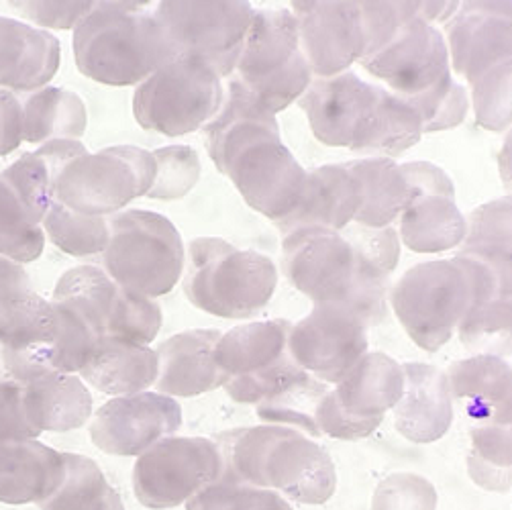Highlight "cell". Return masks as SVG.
I'll return each instance as SVG.
<instances>
[{
	"label": "cell",
	"mask_w": 512,
	"mask_h": 510,
	"mask_svg": "<svg viewBox=\"0 0 512 510\" xmlns=\"http://www.w3.org/2000/svg\"><path fill=\"white\" fill-rule=\"evenodd\" d=\"M147 7L145 0L94 3L92 13L72 31L78 72L102 86L137 88L172 62V43Z\"/></svg>",
	"instance_id": "1"
},
{
	"label": "cell",
	"mask_w": 512,
	"mask_h": 510,
	"mask_svg": "<svg viewBox=\"0 0 512 510\" xmlns=\"http://www.w3.org/2000/svg\"><path fill=\"white\" fill-rule=\"evenodd\" d=\"M184 274V294L194 309L229 321L262 313L278 288L270 255L237 249L221 237L192 239Z\"/></svg>",
	"instance_id": "2"
},
{
	"label": "cell",
	"mask_w": 512,
	"mask_h": 510,
	"mask_svg": "<svg viewBox=\"0 0 512 510\" xmlns=\"http://www.w3.org/2000/svg\"><path fill=\"white\" fill-rule=\"evenodd\" d=\"M100 258L115 284L158 300L178 286L186 247L168 217L133 209L111 217V239Z\"/></svg>",
	"instance_id": "3"
},
{
	"label": "cell",
	"mask_w": 512,
	"mask_h": 510,
	"mask_svg": "<svg viewBox=\"0 0 512 510\" xmlns=\"http://www.w3.org/2000/svg\"><path fill=\"white\" fill-rule=\"evenodd\" d=\"M153 151L113 145L74 160L56 184V200L88 217H115L147 192L156 180Z\"/></svg>",
	"instance_id": "4"
},
{
	"label": "cell",
	"mask_w": 512,
	"mask_h": 510,
	"mask_svg": "<svg viewBox=\"0 0 512 510\" xmlns=\"http://www.w3.org/2000/svg\"><path fill=\"white\" fill-rule=\"evenodd\" d=\"M223 100V78L213 68L178 58L135 88L133 117L145 131L182 137L207 127Z\"/></svg>",
	"instance_id": "5"
},
{
	"label": "cell",
	"mask_w": 512,
	"mask_h": 510,
	"mask_svg": "<svg viewBox=\"0 0 512 510\" xmlns=\"http://www.w3.org/2000/svg\"><path fill=\"white\" fill-rule=\"evenodd\" d=\"M398 323L419 349L439 351L451 341L470 309V284L453 260L406 270L388 296Z\"/></svg>",
	"instance_id": "6"
},
{
	"label": "cell",
	"mask_w": 512,
	"mask_h": 510,
	"mask_svg": "<svg viewBox=\"0 0 512 510\" xmlns=\"http://www.w3.org/2000/svg\"><path fill=\"white\" fill-rule=\"evenodd\" d=\"M251 11L243 0H166L153 17L172 43L174 60L202 62L227 80L237 68Z\"/></svg>",
	"instance_id": "7"
},
{
	"label": "cell",
	"mask_w": 512,
	"mask_h": 510,
	"mask_svg": "<svg viewBox=\"0 0 512 510\" xmlns=\"http://www.w3.org/2000/svg\"><path fill=\"white\" fill-rule=\"evenodd\" d=\"M223 457L215 439L168 437L137 457L133 492L149 510L184 506L221 472Z\"/></svg>",
	"instance_id": "8"
},
{
	"label": "cell",
	"mask_w": 512,
	"mask_h": 510,
	"mask_svg": "<svg viewBox=\"0 0 512 510\" xmlns=\"http://www.w3.org/2000/svg\"><path fill=\"white\" fill-rule=\"evenodd\" d=\"M182 406L176 398L156 390L115 396L92 413L90 441L102 453L139 457L182 429Z\"/></svg>",
	"instance_id": "9"
},
{
	"label": "cell",
	"mask_w": 512,
	"mask_h": 510,
	"mask_svg": "<svg viewBox=\"0 0 512 510\" xmlns=\"http://www.w3.org/2000/svg\"><path fill=\"white\" fill-rule=\"evenodd\" d=\"M298 21L300 54L313 78L349 72L364 60V33L357 0H298L290 3Z\"/></svg>",
	"instance_id": "10"
},
{
	"label": "cell",
	"mask_w": 512,
	"mask_h": 510,
	"mask_svg": "<svg viewBox=\"0 0 512 510\" xmlns=\"http://www.w3.org/2000/svg\"><path fill=\"white\" fill-rule=\"evenodd\" d=\"M280 266L313 306H335L355 278V253L341 233L306 229L284 235Z\"/></svg>",
	"instance_id": "11"
},
{
	"label": "cell",
	"mask_w": 512,
	"mask_h": 510,
	"mask_svg": "<svg viewBox=\"0 0 512 510\" xmlns=\"http://www.w3.org/2000/svg\"><path fill=\"white\" fill-rule=\"evenodd\" d=\"M368 351V327L327 306H313L309 315L292 325L288 337L292 360L327 386H335Z\"/></svg>",
	"instance_id": "12"
},
{
	"label": "cell",
	"mask_w": 512,
	"mask_h": 510,
	"mask_svg": "<svg viewBox=\"0 0 512 510\" xmlns=\"http://www.w3.org/2000/svg\"><path fill=\"white\" fill-rule=\"evenodd\" d=\"M360 66L402 98L419 96L451 74L443 31L417 19L406 21L388 47Z\"/></svg>",
	"instance_id": "13"
},
{
	"label": "cell",
	"mask_w": 512,
	"mask_h": 510,
	"mask_svg": "<svg viewBox=\"0 0 512 510\" xmlns=\"http://www.w3.org/2000/svg\"><path fill=\"white\" fill-rule=\"evenodd\" d=\"M443 37L451 74L470 84L486 70L510 62V3H462Z\"/></svg>",
	"instance_id": "14"
},
{
	"label": "cell",
	"mask_w": 512,
	"mask_h": 510,
	"mask_svg": "<svg viewBox=\"0 0 512 510\" xmlns=\"http://www.w3.org/2000/svg\"><path fill=\"white\" fill-rule=\"evenodd\" d=\"M266 480L270 490L304 506L327 504L337 490V470L329 451L296 431L272 449Z\"/></svg>",
	"instance_id": "15"
},
{
	"label": "cell",
	"mask_w": 512,
	"mask_h": 510,
	"mask_svg": "<svg viewBox=\"0 0 512 510\" xmlns=\"http://www.w3.org/2000/svg\"><path fill=\"white\" fill-rule=\"evenodd\" d=\"M374 92L376 84L362 80L349 70L331 78H313L298 105L309 119L317 141L329 147L349 149Z\"/></svg>",
	"instance_id": "16"
},
{
	"label": "cell",
	"mask_w": 512,
	"mask_h": 510,
	"mask_svg": "<svg viewBox=\"0 0 512 510\" xmlns=\"http://www.w3.org/2000/svg\"><path fill=\"white\" fill-rule=\"evenodd\" d=\"M217 329L180 331L156 347L158 380L153 390L172 398H196L221 390L229 376L215 362Z\"/></svg>",
	"instance_id": "17"
},
{
	"label": "cell",
	"mask_w": 512,
	"mask_h": 510,
	"mask_svg": "<svg viewBox=\"0 0 512 510\" xmlns=\"http://www.w3.org/2000/svg\"><path fill=\"white\" fill-rule=\"evenodd\" d=\"M362 207V186L343 164L321 166L306 174L296 207L276 223L282 235L306 229L341 233Z\"/></svg>",
	"instance_id": "18"
},
{
	"label": "cell",
	"mask_w": 512,
	"mask_h": 510,
	"mask_svg": "<svg viewBox=\"0 0 512 510\" xmlns=\"http://www.w3.org/2000/svg\"><path fill=\"white\" fill-rule=\"evenodd\" d=\"M404 392L392 408L396 431L411 443L427 445L443 439L455 417L445 372L433 364H402Z\"/></svg>",
	"instance_id": "19"
},
{
	"label": "cell",
	"mask_w": 512,
	"mask_h": 510,
	"mask_svg": "<svg viewBox=\"0 0 512 510\" xmlns=\"http://www.w3.org/2000/svg\"><path fill=\"white\" fill-rule=\"evenodd\" d=\"M60 64L62 43L54 33L0 15V90L29 94L45 88Z\"/></svg>",
	"instance_id": "20"
},
{
	"label": "cell",
	"mask_w": 512,
	"mask_h": 510,
	"mask_svg": "<svg viewBox=\"0 0 512 510\" xmlns=\"http://www.w3.org/2000/svg\"><path fill=\"white\" fill-rule=\"evenodd\" d=\"M445 372L453 404L480 425H510L512 372L494 353H476L453 362Z\"/></svg>",
	"instance_id": "21"
},
{
	"label": "cell",
	"mask_w": 512,
	"mask_h": 510,
	"mask_svg": "<svg viewBox=\"0 0 512 510\" xmlns=\"http://www.w3.org/2000/svg\"><path fill=\"white\" fill-rule=\"evenodd\" d=\"M27 423L37 435L70 433L90 423L92 392L78 374L47 372L21 386Z\"/></svg>",
	"instance_id": "22"
},
{
	"label": "cell",
	"mask_w": 512,
	"mask_h": 510,
	"mask_svg": "<svg viewBox=\"0 0 512 510\" xmlns=\"http://www.w3.org/2000/svg\"><path fill=\"white\" fill-rule=\"evenodd\" d=\"M421 115L408 102L376 84L370 107L349 151L362 158L396 160L423 139Z\"/></svg>",
	"instance_id": "23"
},
{
	"label": "cell",
	"mask_w": 512,
	"mask_h": 510,
	"mask_svg": "<svg viewBox=\"0 0 512 510\" xmlns=\"http://www.w3.org/2000/svg\"><path fill=\"white\" fill-rule=\"evenodd\" d=\"M347 413L378 419L392 413L404 392V368L382 351H368L333 386Z\"/></svg>",
	"instance_id": "24"
},
{
	"label": "cell",
	"mask_w": 512,
	"mask_h": 510,
	"mask_svg": "<svg viewBox=\"0 0 512 510\" xmlns=\"http://www.w3.org/2000/svg\"><path fill=\"white\" fill-rule=\"evenodd\" d=\"M78 376L88 388L111 398L147 392L158 380V353L151 345L107 337Z\"/></svg>",
	"instance_id": "25"
},
{
	"label": "cell",
	"mask_w": 512,
	"mask_h": 510,
	"mask_svg": "<svg viewBox=\"0 0 512 510\" xmlns=\"http://www.w3.org/2000/svg\"><path fill=\"white\" fill-rule=\"evenodd\" d=\"M300 54L298 21L290 9H253L233 74L268 76Z\"/></svg>",
	"instance_id": "26"
},
{
	"label": "cell",
	"mask_w": 512,
	"mask_h": 510,
	"mask_svg": "<svg viewBox=\"0 0 512 510\" xmlns=\"http://www.w3.org/2000/svg\"><path fill=\"white\" fill-rule=\"evenodd\" d=\"M288 319H268L237 325L221 331L215 347V362L229 376L258 374L288 351V337L292 331Z\"/></svg>",
	"instance_id": "27"
},
{
	"label": "cell",
	"mask_w": 512,
	"mask_h": 510,
	"mask_svg": "<svg viewBox=\"0 0 512 510\" xmlns=\"http://www.w3.org/2000/svg\"><path fill=\"white\" fill-rule=\"evenodd\" d=\"M362 186V207L353 225L366 229L394 227L415 200L400 166L388 158H360L343 164Z\"/></svg>",
	"instance_id": "28"
},
{
	"label": "cell",
	"mask_w": 512,
	"mask_h": 510,
	"mask_svg": "<svg viewBox=\"0 0 512 510\" xmlns=\"http://www.w3.org/2000/svg\"><path fill=\"white\" fill-rule=\"evenodd\" d=\"M51 304L56 311V345L51 353V370L80 374L107 339L105 319L84 298H51Z\"/></svg>",
	"instance_id": "29"
},
{
	"label": "cell",
	"mask_w": 512,
	"mask_h": 510,
	"mask_svg": "<svg viewBox=\"0 0 512 510\" xmlns=\"http://www.w3.org/2000/svg\"><path fill=\"white\" fill-rule=\"evenodd\" d=\"M23 105V143L43 145L58 139L80 141L88 129V109L80 94L45 86L21 98Z\"/></svg>",
	"instance_id": "30"
},
{
	"label": "cell",
	"mask_w": 512,
	"mask_h": 510,
	"mask_svg": "<svg viewBox=\"0 0 512 510\" xmlns=\"http://www.w3.org/2000/svg\"><path fill=\"white\" fill-rule=\"evenodd\" d=\"M84 153H88V149L82 141H49L39 145L35 151L25 153L0 174L19 190L33 211L45 217L51 204L56 202V184L60 176Z\"/></svg>",
	"instance_id": "31"
},
{
	"label": "cell",
	"mask_w": 512,
	"mask_h": 510,
	"mask_svg": "<svg viewBox=\"0 0 512 510\" xmlns=\"http://www.w3.org/2000/svg\"><path fill=\"white\" fill-rule=\"evenodd\" d=\"M400 243L415 253H443L459 249L466 239V215L457 200L425 196L408 204L398 219Z\"/></svg>",
	"instance_id": "32"
},
{
	"label": "cell",
	"mask_w": 512,
	"mask_h": 510,
	"mask_svg": "<svg viewBox=\"0 0 512 510\" xmlns=\"http://www.w3.org/2000/svg\"><path fill=\"white\" fill-rule=\"evenodd\" d=\"M66 478L64 451L41 443L23 441L15 464L0 476V504H41Z\"/></svg>",
	"instance_id": "33"
},
{
	"label": "cell",
	"mask_w": 512,
	"mask_h": 510,
	"mask_svg": "<svg viewBox=\"0 0 512 510\" xmlns=\"http://www.w3.org/2000/svg\"><path fill=\"white\" fill-rule=\"evenodd\" d=\"M66 478L62 486L43 500L39 510H125L121 494L111 486L94 459L64 451Z\"/></svg>",
	"instance_id": "34"
},
{
	"label": "cell",
	"mask_w": 512,
	"mask_h": 510,
	"mask_svg": "<svg viewBox=\"0 0 512 510\" xmlns=\"http://www.w3.org/2000/svg\"><path fill=\"white\" fill-rule=\"evenodd\" d=\"M43 217L0 174V258L19 266L37 262L45 249Z\"/></svg>",
	"instance_id": "35"
},
{
	"label": "cell",
	"mask_w": 512,
	"mask_h": 510,
	"mask_svg": "<svg viewBox=\"0 0 512 510\" xmlns=\"http://www.w3.org/2000/svg\"><path fill=\"white\" fill-rule=\"evenodd\" d=\"M311 82L313 72L302 58V54H298L284 68L268 76L247 78L231 74L227 78V92L247 100L255 111H260L268 117H276L278 113L292 107L294 102H298L306 88L311 86Z\"/></svg>",
	"instance_id": "36"
},
{
	"label": "cell",
	"mask_w": 512,
	"mask_h": 510,
	"mask_svg": "<svg viewBox=\"0 0 512 510\" xmlns=\"http://www.w3.org/2000/svg\"><path fill=\"white\" fill-rule=\"evenodd\" d=\"M329 390L331 386L313 378L311 374H306L278 394L255 404V415H258L262 425L284 427L317 439L321 437L315 421L317 406Z\"/></svg>",
	"instance_id": "37"
},
{
	"label": "cell",
	"mask_w": 512,
	"mask_h": 510,
	"mask_svg": "<svg viewBox=\"0 0 512 510\" xmlns=\"http://www.w3.org/2000/svg\"><path fill=\"white\" fill-rule=\"evenodd\" d=\"M290 433V429L274 425H258L249 429H233L215 437L219 451L243 484L268 488L266 466L272 449Z\"/></svg>",
	"instance_id": "38"
},
{
	"label": "cell",
	"mask_w": 512,
	"mask_h": 510,
	"mask_svg": "<svg viewBox=\"0 0 512 510\" xmlns=\"http://www.w3.org/2000/svg\"><path fill=\"white\" fill-rule=\"evenodd\" d=\"M45 239L72 258H94L102 255L111 239V219L88 217L54 202L43 217Z\"/></svg>",
	"instance_id": "39"
},
{
	"label": "cell",
	"mask_w": 512,
	"mask_h": 510,
	"mask_svg": "<svg viewBox=\"0 0 512 510\" xmlns=\"http://www.w3.org/2000/svg\"><path fill=\"white\" fill-rule=\"evenodd\" d=\"M162 325L164 311L156 298L139 296L119 286L107 321V337L135 345H151L162 331Z\"/></svg>",
	"instance_id": "40"
},
{
	"label": "cell",
	"mask_w": 512,
	"mask_h": 510,
	"mask_svg": "<svg viewBox=\"0 0 512 510\" xmlns=\"http://www.w3.org/2000/svg\"><path fill=\"white\" fill-rule=\"evenodd\" d=\"M510 82L512 64L502 62L484 74L476 76L470 86V105L474 107L476 121L490 133L510 131L512 107H510Z\"/></svg>",
	"instance_id": "41"
},
{
	"label": "cell",
	"mask_w": 512,
	"mask_h": 510,
	"mask_svg": "<svg viewBox=\"0 0 512 510\" xmlns=\"http://www.w3.org/2000/svg\"><path fill=\"white\" fill-rule=\"evenodd\" d=\"M510 317V298H498L476 309H468L455 333L470 351L492 353L500 349L502 353H510Z\"/></svg>",
	"instance_id": "42"
},
{
	"label": "cell",
	"mask_w": 512,
	"mask_h": 510,
	"mask_svg": "<svg viewBox=\"0 0 512 510\" xmlns=\"http://www.w3.org/2000/svg\"><path fill=\"white\" fill-rule=\"evenodd\" d=\"M158 172L153 180L147 198L151 200H180L184 198L200 180L202 164L198 151L190 145H166L153 149Z\"/></svg>",
	"instance_id": "43"
},
{
	"label": "cell",
	"mask_w": 512,
	"mask_h": 510,
	"mask_svg": "<svg viewBox=\"0 0 512 510\" xmlns=\"http://www.w3.org/2000/svg\"><path fill=\"white\" fill-rule=\"evenodd\" d=\"M435 484L417 472H394L386 476L372 494L370 510H437Z\"/></svg>",
	"instance_id": "44"
},
{
	"label": "cell",
	"mask_w": 512,
	"mask_h": 510,
	"mask_svg": "<svg viewBox=\"0 0 512 510\" xmlns=\"http://www.w3.org/2000/svg\"><path fill=\"white\" fill-rule=\"evenodd\" d=\"M355 253V262L372 270L374 274L388 278L398 268L400 262V237L396 227L366 229L360 225H349L341 231Z\"/></svg>",
	"instance_id": "45"
},
{
	"label": "cell",
	"mask_w": 512,
	"mask_h": 510,
	"mask_svg": "<svg viewBox=\"0 0 512 510\" xmlns=\"http://www.w3.org/2000/svg\"><path fill=\"white\" fill-rule=\"evenodd\" d=\"M306 372L292 360V355L286 351L276 364L270 368L258 372V374H249V376H237L229 378L223 390L227 396L237 402V404H258L280 390L288 388L290 384L298 382L304 378Z\"/></svg>",
	"instance_id": "46"
},
{
	"label": "cell",
	"mask_w": 512,
	"mask_h": 510,
	"mask_svg": "<svg viewBox=\"0 0 512 510\" xmlns=\"http://www.w3.org/2000/svg\"><path fill=\"white\" fill-rule=\"evenodd\" d=\"M364 33V60L372 58L392 43L406 21H413L411 3H386V0H364L357 3Z\"/></svg>",
	"instance_id": "47"
},
{
	"label": "cell",
	"mask_w": 512,
	"mask_h": 510,
	"mask_svg": "<svg viewBox=\"0 0 512 510\" xmlns=\"http://www.w3.org/2000/svg\"><path fill=\"white\" fill-rule=\"evenodd\" d=\"M21 21L43 31H74L94 9L90 0H21L9 3Z\"/></svg>",
	"instance_id": "48"
},
{
	"label": "cell",
	"mask_w": 512,
	"mask_h": 510,
	"mask_svg": "<svg viewBox=\"0 0 512 510\" xmlns=\"http://www.w3.org/2000/svg\"><path fill=\"white\" fill-rule=\"evenodd\" d=\"M510 196L488 200L466 217V239L459 249L510 247Z\"/></svg>",
	"instance_id": "49"
},
{
	"label": "cell",
	"mask_w": 512,
	"mask_h": 510,
	"mask_svg": "<svg viewBox=\"0 0 512 510\" xmlns=\"http://www.w3.org/2000/svg\"><path fill=\"white\" fill-rule=\"evenodd\" d=\"M317 429L321 435L337 439V441H362L372 437L378 427L384 423L382 417L378 419H362L347 413L337 400V394L331 390L323 396V400L317 406Z\"/></svg>",
	"instance_id": "50"
},
{
	"label": "cell",
	"mask_w": 512,
	"mask_h": 510,
	"mask_svg": "<svg viewBox=\"0 0 512 510\" xmlns=\"http://www.w3.org/2000/svg\"><path fill=\"white\" fill-rule=\"evenodd\" d=\"M470 453L486 464L510 470L512 466L510 425L484 423L470 429Z\"/></svg>",
	"instance_id": "51"
},
{
	"label": "cell",
	"mask_w": 512,
	"mask_h": 510,
	"mask_svg": "<svg viewBox=\"0 0 512 510\" xmlns=\"http://www.w3.org/2000/svg\"><path fill=\"white\" fill-rule=\"evenodd\" d=\"M245 488H247V484H243V480L223 459L219 476L215 480H211L198 494H194L184 504V510H233L239 494Z\"/></svg>",
	"instance_id": "52"
},
{
	"label": "cell",
	"mask_w": 512,
	"mask_h": 510,
	"mask_svg": "<svg viewBox=\"0 0 512 510\" xmlns=\"http://www.w3.org/2000/svg\"><path fill=\"white\" fill-rule=\"evenodd\" d=\"M400 172L411 188L415 200L425 196H441L455 200V186L449 174L431 162H408L400 166Z\"/></svg>",
	"instance_id": "53"
},
{
	"label": "cell",
	"mask_w": 512,
	"mask_h": 510,
	"mask_svg": "<svg viewBox=\"0 0 512 510\" xmlns=\"http://www.w3.org/2000/svg\"><path fill=\"white\" fill-rule=\"evenodd\" d=\"M21 386L15 384L0 390V443H21L39 439L25 419L21 404Z\"/></svg>",
	"instance_id": "54"
},
{
	"label": "cell",
	"mask_w": 512,
	"mask_h": 510,
	"mask_svg": "<svg viewBox=\"0 0 512 510\" xmlns=\"http://www.w3.org/2000/svg\"><path fill=\"white\" fill-rule=\"evenodd\" d=\"M23 145V105L21 96L0 90V158Z\"/></svg>",
	"instance_id": "55"
},
{
	"label": "cell",
	"mask_w": 512,
	"mask_h": 510,
	"mask_svg": "<svg viewBox=\"0 0 512 510\" xmlns=\"http://www.w3.org/2000/svg\"><path fill=\"white\" fill-rule=\"evenodd\" d=\"M470 113V92L468 86L453 80L441 109L437 111V115L433 117V121L429 125H425L423 133H441V131H449L462 125L468 119Z\"/></svg>",
	"instance_id": "56"
},
{
	"label": "cell",
	"mask_w": 512,
	"mask_h": 510,
	"mask_svg": "<svg viewBox=\"0 0 512 510\" xmlns=\"http://www.w3.org/2000/svg\"><path fill=\"white\" fill-rule=\"evenodd\" d=\"M33 292L31 278L23 266L0 258V315L7 313L13 304Z\"/></svg>",
	"instance_id": "57"
},
{
	"label": "cell",
	"mask_w": 512,
	"mask_h": 510,
	"mask_svg": "<svg viewBox=\"0 0 512 510\" xmlns=\"http://www.w3.org/2000/svg\"><path fill=\"white\" fill-rule=\"evenodd\" d=\"M466 464H468V476L478 488H482L486 492H494V494H508L510 492V488H512L510 470L486 464L472 453L468 455Z\"/></svg>",
	"instance_id": "58"
},
{
	"label": "cell",
	"mask_w": 512,
	"mask_h": 510,
	"mask_svg": "<svg viewBox=\"0 0 512 510\" xmlns=\"http://www.w3.org/2000/svg\"><path fill=\"white\" fill-rule=\"evenodd\" d=\"M233 510H294V506L270 488L247 486L239 494Z\"/></svg>",
	"instance_id": "59"
},
{
	"label": "cell",
	"mask_w": 512,
	"mask_h": 510,
	"mask_svg": "<svg viewBox=\"0 0 512 510\" xmlns=\"http://www.w3.org/2000/svg\"><path fill=\"white\" fill-rule=\"evenodd\" d=\"M451 84H453V74L445 76L439 84H435L431 90H427V92H423V94H419V96L404 98V100L408 102V105H411V107L421 115L423 129H425V125H429V123L433 121V117H435L437 111L441 109V105H443V100H445V96H447ZM400 98H402V96H400Z\"/></svg>",
	"instance_id": "60"
},
{
	"label": "cell",
	"mask_w": 512,
	"mask_h": 510,
	"mask_svg": "<svg viewBox=\"0 0 512 510\" xmlns=\"http://www.w3.org/2000/svg\"><path fill=\"white\" fill-rule=\"evenodd\" d=\"M459 11V3H413V15L417 21L437 27L441 23H449Z\"/></svg>",
	"instance_id": "61"
},
{
	"label": "cell",
	"mask_w": 512,
	"mask_h": 510,
	"mask_svg": "<svg viewBox=\"0 0 512 510\" xmlns=\"http://www.w3.org/2000/svg\"><path fill=\"white\" fill-rule=\"evenodd\" d=\"M496 160H498V172H500L502 184L510 192V131H508V135H506V139H504V143L498 151Z\"/></svg>",
	"instance_id": "62"
},
{
	"label": "cell",
	"mask_w": 512,
	"mask_h": 510,
	"mask_svg": "<svg viewBox=\"0 0 512 510\" xmlns=\"http://www.w3.org/2000/svg\"><path fill=\"white\" fill-rule=\"evenodd\" d=\"M21 443H0V476H3L13 464L21 451Z\"/></svg>",
	"instance_id": "63"
},
{
	"label": "cell",
	"mask_w": 512,
	"mask_h": 510,
	"mask_svg": "<svg viewBox=\"0 0 512 510\" xmlns=\"http://www.w3.org/2000/svg\"><path fill=\"white\" fill-rule=\"evenodd\" d=\"M15 384H19V382H15L13 376L9 374L7 364H5V357H3V347H0V390L9 388V386H15Z\"/></svg>",
	"instance_id": "64"
}]
</instances>
